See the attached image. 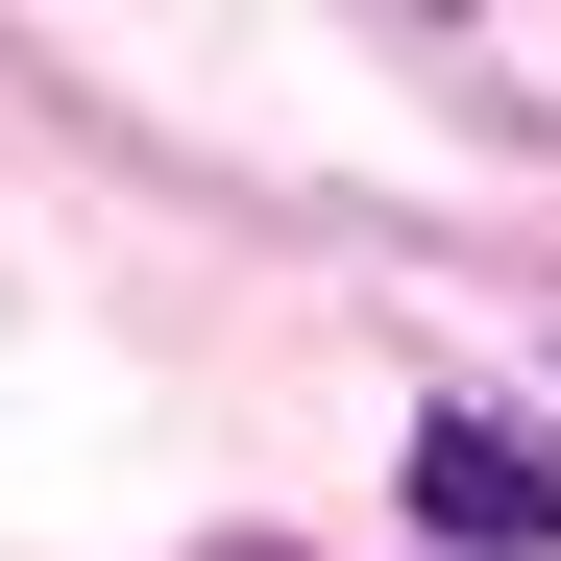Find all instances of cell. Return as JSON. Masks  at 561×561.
<instances>
[{
	"label": "cell",
	"mask_w": 561,
	"mask_h": 561,
	"mask_svg": "<svg viewBox=\"0 0 561 561\" xmlns=\"http://www.w3.org/2000/svg\"><path fill=\"white\" fill-rule=\"evenodd\" d=\"M415 537L439 561H537L561 537V439L537 415H415Z\"/></svg>",
	"instance_id": "6da1fadb"
}]
</instances>
